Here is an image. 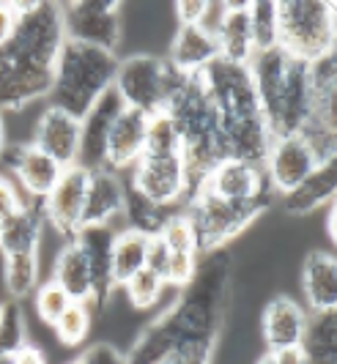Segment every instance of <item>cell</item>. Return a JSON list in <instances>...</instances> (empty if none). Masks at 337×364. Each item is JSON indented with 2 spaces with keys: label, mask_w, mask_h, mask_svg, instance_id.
I'll list each match as a JSON object with an SVG mask.
<instances>
[{
  "label": "cell",
  "mask_w": 337,
  "mask_h": 364,
  "mask_svg": "<svg viewBox=\"0 0 337 364\" xmlns=\"http://www.w3.org/2000/svg\"><path fill=\"white\" fill-rule=\"evenodd\" d=\"M69 304H72V299L60 291L53 279L41 282V285L36 288V293H33V307H36L38 321L50 328L55 326L58 318L69 310Z\"/></svg>",
  "instance_id": "e575fe53"
},
{
  "label": "cell",
  "mask_w": 337,
  "mask_h": 364,
  "mask_svg": "<svg viewBox=\"0 0 337 364\" xmlns=\"http://www.w3.org/2000/svg\"><path fill=\"white\" fill-rule=\"evenodd\" d=\"M124 214L129 219V230H137V233H143V236H156V233L162 230V225H165L176 211L156 208L154 203H149L146 198H140L137 192H132L129 186H127Z\"/></svg>",
  "instance_id": "4dcf8cb0"
},
{
  "label": "cell",
  "mask_w": 337,
  "mask_h": 364,
  "mask_svg": "<svg viewBox=\"0 0 337 364\" xmlns=\"http://www.w3.org/2000/svg\"><path fill=\"white\" fill-rule=\"evenodd\" d=\"M3 288L6 293L22 301L38 288V252L31 255H9L3 257Z\"/></svg>",
  "instance_id": "f546056e"
},
{
  "label": "cell",
  "mask_w": 337,
  "mask_h": 364,
  "mask_svg": "<svg viewBox=\"0 0 337 364\" xmlns=\"http://www.w3.org/2000/svg\"><path fill=\"white\" fill-rule=\"evenodd\" d=\"M211 195L225 198V200H255L263 195H272L266 176L258 164H247L239 159H223L211 173L206 181L200 183Z\"/></svg>",
  "instance_id": "ac0fdd59"
},
{
  "label": "cell",
  "mask_w": 337,
  "mask_h": 364,
  "mask_svg": "<svg viewBox=\"0 0 337 364\" xmlns=\"http://www.w3.org/2000/svg\"><path fill=\"white\" fill-rule=\"evenodd\" d=\"M335 170V164H323L313 176H307L296 189L282 195V211L291 217H310L313 211H319L323 205H332L337 189Z\"/></svg>",
  "instance_id": "d4e9b609"
},
{
  "label": "cell",
  "mask_w": 337,
  "mask_h": 364,
  "mask_svg": "<svg viewBox=\"0 0 337 364\" xmlns=\"http://www.w3.org/2000/svg\"><path fill=\"white\" fill-rule=\"evenodd\" d=\"M230 272L233 263L228 252H211L181 296L151 323L127 353V364H162L176 353H203L211 356L230 304Z\"/></svg>",
  "instance_id": "6da1fadb"
},
{
  "label": "cell",
  "mask_w": 337,
  "mask_h": 364,
  "mask_svg": "<svg viewBox=\"0 0 337 364\" xmlns=\"http://www.w3.org/2000/svg\"><path fill=\"white\" fill-rule=\"evenodd\" d=\"M31 203V198H25V192L17 186L14 178L0 176V225L9 217H14L17 211H22Z\"/></svg>",
  "instance_id": "74e56055"
},
{
  "label": "cell",
  "mask_w": 337,
  "mask_h": 364,
  "mask_svg": "<svg viewBox=\"0 0 337 364\" xmlns=\"http://www.w3.org/2000/svg\"><path fill=\"white\" fill-rule=\"evenodd\" d=\"M127 186L165 211H181L192 195L181 154H143L129 170Z\"/></svg>",
  "instance_id": "30bf717a"
},
{
  "label": "cell",
  "mask_w": 337,
  "mask_h": 364,
  "mask_svg": "<svg viewBox=\"0 0 337 364\" xmlns=\"http://www.w3.org/2000/svg\"><path fill=\"white\" fill-rule=\"evenodd\" d=\"M156 236L165 241V247L170 250V255H198V238L192 230V222L187 219L184 211H176L173 217L162 225V230Z\"/></svg>",
  "instance_id": "836d02e7"
},
{
  "label": "cell",
  "mask_w": 337,
  "mask_h": 364,
  "mask_svg": "<svg viewBox=\"0 0 337 364\" xmlns=\"http://www.w3.org/2000/svg\"><path fill=\"white\" fill-rule=\"evenodd\" d=\"M310 312H304L294 296H274L261 318V334L269 350H282V348H299L304 328H307Z\"/></svg>",
  "instance_id": "d6986e66"
},
{
  "label": "cell",
  "mask_w": 337,
  "mask_h": 364,
  "mask_svg": "<svg viewBox=\"0 0 337 364\" xmlns=\"http://www.w3.org/2000/svg\"><path fill=\"white\" fill-rule=\"evenodd\" d=\"M301 293L310 312L337 310V260L332 252H310L301 266Z\"/></svg>",
  "instance_id": "7402d4cb"
},
{
  "label": "cell",
  "mask_w": 337,
  "mask_h": 364,
  "mask_svg": "<svg viewBox=\"0 0 337 364\" xmlns=\"http://www.w3.org/2000/svg\"><path fill=\"white\" fill-rule=\"evenodd\" d=\"M3 159L9 164V170L14 173V181L25 192V198L38 203L53 192V186H55L60 173H63V167L55 159H50L44 151H38L33 143L6 148Z\"/></svg>",
  "instance_id": "9a60e30c"
},
{
  "label": "cell",
  "mask_w": 337,
  "mask_h": 364,
  "mask_svg": "<svg viewBox=\"0 0 337 364\" xmlns=\"http://www.w3.org/2000/svg\"><path fill=\"white\" fill-rule=\"evenodd\" d=\"M88 176H91V170H85L80 164L63 167V173H60L55 186H53V192L41 200L44 222H50L53 230L60 233L66 241H75V236L82 230Z\"/></svg>",
  "instance_id": "7c38bea8"
},
{
  "label": "cell",
  "mask_w": 337,
  "mask_h": 364,
  "mask_svg": "<svg viewBox=\"0 0 337 364\" xmlns=\"http://www.w3.org/2000/svg\"><path fill=\"white\" fill-rule=\"evenodd\" d=\"M181 74L168 63V58L156 55H129L118 60L112 91L118 93L121 105L140 109L143 115H159L165 112L170 93L178 85Z\"/></svg>",
  "instance_id": "9c48e42d"
},
{
  "label": "cell",
  "mask_w": 337,
  "mask_h": 364,
  "mask_svg": "<svg viewBox=\"0 0 337 364\" xmlns=\"http://www.w3.org/2000/svg\"><path fill=\"white\" fill-rule=\"evenodd\" d=\"M269 205H272V195L239 203L217 198L208 189L198 186L181 211L192 222V230L198 238V252L200 257H206L211 252H220L228 241L242 236Z\"/></svg>",
  "instance_id": "ba28073f"
},
{
  "label": "cell",
  "mask_w": 337,
  "mask_h": 364,
  "mask_svg": "<svg viewBox=\"0 0 337 364\" xmlns=\"http://www.w3.org/2000/svg\"><path fill=\"white\" fill-rule=\"evenodd\" d=\"M3 310H6V304H0V321H3Z\"/></svg>",
  "instance_id": "816d5d0a"
},
{
  "label": "cell",
  "mask_w": 337,
  "mask_h": 364,
  "mask_svg": "<svg viewBox=\"0 0 337 364\" xmlns=\"http://www.w3.org/2000/svg\"><path fill=\"white\" fill-rule=\"evenodd\" d=\"M66 41L60 3H19L14 36L0 47V112H14L53 88L58 53Z\"/></svg>",
  "instance_id": "7a4b0ae2"
},
{
  "label": "cell",
  "mask_w": 337,
  "mask_h": 364,
  "mask_svg": "<svg viewBox=\"0 0 337 364\" xmlns=\"http://www.w3.org/2000/svg\"><path fill=\"white\" fill-rule=\"evenodd\" d=\"M50 279H53L72 301H82V304H91V301H94L91 269H88V260H85V255H82V250H80L77 241H66V247L58 252Z\"/></svg>",
  "instance_id": "484cf974"
},
{
  "label": "cell",
  "mask_w": 337,
  "mask_h": 364,
  "mask_svg": "<svg viewBox=\"0 0 337 364\" xmlns=\"http://www.w3.org/2000/svg\"><path fill=\"white\" fill-rule=\"evenodd\" d=\"M41 233H44V211L41 203L31 200L22 211L0 225V252L3 257L38 252Z\"/></svg>",
  "instance_id": "cb8c5ba5"
},
{
  "label": "cell",
  "mask_w": 337,
  "mask_h": 364,
  "mask_svg": "<svg viewBox=\"0 0 337 364\" xmlns=\"http://www.w3.org/2000/svg\"><path fill=\"white\" fill-rule=\"evenodd\" d=\"M168 263H170V250L165 247V241H162L159 236H151L149 255H146V269H149V272H154L156 277H162V282H165Z\"/></svg>",
  "instance_id": "b9f144b4"
},
{
  "label": "cell",
  "mask_w": 337,
  "mask_h": 364,
  "mask_svg": "<svg viewBox=\"0 0 337 364\" xmlns=\"http://www.w3.org/2000/svg\"><path fill=\"white\" fill-rule=\"evenodd\" d=\"M121 99L118 93L107 91L94 107L88 109L82 118H80V156L77 164L85 167V170H96V167H105V146H107V134L115 121V115L121 112Z\"/></svg>",
  "instance_id": "e0dca14e"
},
{
  "label": "cell",
  "mask_w": 337,
  "mask_h": 364,
  "mask_svg": "<svg viewBox=\"0 0 337 364\" xmlns=\"http://www.w3.org/2000/svg\"><path fill=\"white\" fill-rule=\"evenodd\" d=\"M33 146L60 167H72L80 156V118L58 107H47L33 129Z\"/></svg>",
  "instance_id": "2e32d148"
},
{
  "label": "cell",
  "mask_w": 337,
  "mask_h": 364,
  "mask_svg": "<svg viewBox=\"0 0 337 364\" xmlns=\"http://www.w3.org/2000/svg\"><path fill=\"white\" fill-rule=\"evenodd\" d=\"M151 236H143L137 230H121L112 238V282L115 288H124L137 272L146 269Z\"/></svg>",
  "instance_id": "f1b7e54d"
},
{
  "label": "cell",
  "mask_w": 337,
  "mask_h": 364,
  "mask_svg": "<svg viewBox=\"0 0 337 364\" xmlns=\"http://www.w3.org/2000/svg\"><path fill=\"white\" fill-rule=\"evenodd\" d=\"M6 143H9V134H6V121H3V112H0V159L6 154Z\"/></svg>",
  "instance_id": "c3c4849f"
},
{
  "label": "cell",
  "mask_w": 337,
  "mask_h": 364,
  "mask_svg": "<svg viewBox=\"0 0 337 364\" xmlns=\"http://www.w3.org/2000/svg\"><path fill=\"white\" fill-rule=\"evenodd\" d=\"M0 364H17L14 362V353H3L0 350Z\"/></svg>",
  "instance_id": "681fc988"
},
{
  "label": "cell",
  "mask_w": 337,
  "mask_h": 364,
  "mask_svg": "<svg viewBox=\"0 0 337 364\" xmlns=\"http://www.w3.org/2000/svg\"><path fill=\"white\" fill-rule=\"evenodd\" d=\"M225 17H228V0H208L206 9H203V17H200V22H198V28L206 31L208 36L217 38Z\"/></svg>",
  "instance_id": "60d3db41"
},
{
  "label": "cell",
  "mask_w": 337,
  "mask_h": 364,
  "mask_svg": "<svg viewBox=\"0 0 337 364\" xmlns=\"http://www.w3.org/2000/svg\"><path fill=\"white\" fill-rule=\"evenodd\" d=\"M247 14H250V31H252L255 53L277 47V3L255 0V3L247 6Z\"/></svg>",
  "instance_id": "d6a6232c"
},
{
  "label": "cell",
  "mask_w": 337,
  "mask_h": 364,
  "mask_svg": "<svg viewBox=\"0 0 337 364\" xmlns=\"http://www.w3.org/2000/svg\"><path fill=\"white\" fill-rule=\"evenodd\" d=\"M91 323H94V315H91V304H82V301H72L69 310L58 318L55 337L60 346L77 348L82 346L91 334Z\"/></svg>",
  "instance_id": "1f68e13d"
},
{
  "label": "cell",
  "mask_w": 337,
  "mask_h": 364,
  "mask_svg": "<svg viewBox=\"0 0 337 364\" xmlns=\"http://www.w3.org/2000/svg\"><path fill=\"white\" fill-rule=\"evenodd\" d=\"M299 348L307 364H337V312H310Z\"/></svg>",
  "instance_id": "83f0119b"
},
{
  "label": "cell",
  "mask_w": 337,
  "mask_h": 364,
  "mask_svg": "<svg viewBox=\"0 0 337 364\" xmlns=\"http://www.w3.org/2000/svg\"><path fill=\"white\" fill-rule=\"evenodd\" d=\"M118 69V55L77 44V41H63L53 72V88H50V107H58L75 118H82L96 102L112 88Z\"/></svg>",
  "instance_id": "8992f818"
},
{
  "label": "cell",
  "mask_w": 337,
  "mask_h": 364,
  "mask_svg": "<svg viewBox=\"0 0 337 364\" xmlns=\"http://www.w3.org/2000/svg\"><path fill=\"white\" fill-rule=\"evenodd\" d=\"M146 134H149V115H143L140 109L121 107L107 134L105 167L118 176L129 173L146 151Z\"/></svg>",
  "instance_id": "5bb4252c"
},
{
  "label": "cell",
  "mask_w": 337,
  "mask_h": 364,
  "mask_svg": "<svg viewBox=\"0 0 337 364\" xmlns=\"http://www.w3.org/2000/svg\"><path fill=\"white\" fill-rule=\"evenodd\" d=\"M247 6L250 3L228 0V17H225L220 33H217L220 58L228 60V63H239V66H250V60L255 58V44H252Z\"/></svg>",
  "instance_id": "4316f807"
},
{
  "label": "cell",
  "mask_w": 337,
  "mask_h": 364,
  "mask_svg": "<svg viewBox=\"0 0 337 364\" xmlns=\"http://www.w3.org/2000/svg\"><path fill=\"white\" fill-rule=\"evenodd\" d=\"M200 77L217 109L225 159H239L263 167V159L274 137L266 127L250 69L217 58L206 72H200Z\"/></svg>",
  "instance_id": "3957f363"
},
{
  "label": "cell",
  "mask_w": 337,
  "mask_h": 364,
  "mask_svg": "<svg viewBox=\"0 0 337 364\" xmlns=\"http://www.w3.org/2000/svg\"><path fill=\"white\" fill-rule=\"evenodd\" d=\"M124 203H127V178L107 170V167L91 170L88 192H85L82 228L110 225L112 219L124 214Z\"/></svg>",
  "instance_id": "ffe728a7"
},
{
  "label": "cell",
  "mask_w": 337,
  "mask_h": 364,
  "mask_svg": "<svg viewBox=\"0 0 337 364\" xmlns=\"http://www.w3.org/2000/svg\"><path fill=\"white\" fill-rule=\"evenodd\" d=\"M277 364H307L301 348H282V350H269Z\"/></svg>",
  "instance_id": "bcb514c9"
},
{
  "label": "cell",
  "mask_w": 337,
  "mask_h": 364,
  "mask_svg": "<svg viewBox=\"0 0 337 364\" xmlns=\"http://www.w3.org/2000/svg\"><path fill=\"white\" fill-rule=\"evenodd\" d=\"M112 238H115V230L110 225L82 228L75 236L82 255L88 260V269H91V282H94V301L91 304H96V307H105V301L115 291V282H112Z\"/></svg>",
  "instance_id": "44dd1931"
},
{
  "label": "cell",
  "mask_w": 337,
  "mask_h": 364,
  "mask_svg": "<svg viewBox=\"0 0 337 364\" xmlns=\"http://www.w3.org/2000/svg\"><path fill=\"white\" fill-rule=\"evenodd\" d=\"M63 33L69 41L118 53L121 44V3L115 0H75L60 3Z\"/></svg>",
  "instance_id": "8fae6325"
},
{
  "label": "cell",
  "mask_w": 337,
  "mask_h": 364,
  "mask_svg": "<svg viewBox=\"0 0 337 364\" xmlns=\"http://www.w3.org/2000/svg\"><path fill=\"white\" fill-rule=\"evenodd\" d=\"M162 364H211V356H203V353H176V356H168Z\"/></svg>",
  "instance_id": "7dc6e473"
},
{
  "label": "cell",
  "mask_w": 337,
  "mask_h": 364,
  "mask_svg": "<svg viewBox=\"0 0 337 364\" xmlns=\"http://www.w3.org/2000/svg\"><path fill=\"white\" fill-rule=\"evenodd\" d=\"M258 364H277V362H274V356H272V353L266 350V353H263L261 359H258Z\"/></svg>",
  "instance_id": "f907efd6"
},
{
  "label": "cell",
  "mask_w": 337,
  "mask_h": 364,
  "mask_svg": "<svg viewBox=\"0 0 337 364\" xmlns=\"http://www.w3.org/2000/svg\"><path fill=\"white\" fill-rule=\"evenodd\" d=\"M247 69L272 137L299 134L310 118V63L272 47L255 53Z\"/></svg>",
  "instance_id": "5b68a950"
},
{
  "label": "cell",
  "mask_w": 337,
  "mask_h": 364,
  "mask_svg": "<svg viewBox=\"0 0 337 364\" xmlns=\"http://www.w3.org/2000/svg\"><path fill=\"white\" fill-rule=\"evenodd\" d=\"M124 291H127L129 301L137 310H149V307H154V304L162 299L165 282H162V277H156L154 272L143 269V272H137L129 282L124 285Z\"/></svg>",
  "instance_id": "d590c367"
},
{
  "label": "cell",
  "mask_w": 337,
  "mask_h": 364,
  "mask_svg": "<svg viewBox=\"0 0 337 364\" xmlns=\"http://www.w3.org/2000/svg\"><path fill=\"white\" fill-rule=\"evenodd\" d=\"M198 263H200L198 255H170L165 285H173L178 291L187 288L189 282H192V277H195V272H198Z\"/></svg>",
  "instance_id": "f35d334b"
},
{
  "label": "cell",
  "mask_w": 337,
  "mask_h": 364,
  "mask_svg": "<svg viewBox=\"0 0 337 364\" xmlns=\"http://www.w3.org/2000/svg\"><path fill=\"white\" fill-rule=\"evenodd\" d=\"M165 115L176 127L184 167H187L189 189L195 192L206 181L208 173L225 159L217 109H214V102L208 96L206 82L200 74H181L178 85L173 88L168 105H165Z\"/></svg>",
  "instance_id": "277c9868"
},
{
  "label": "cell",
  "mask_w": 337,
  "mask_h": 364,
  "mask_svg": "<svg viewBox=\"0 0 337 364\" xmlns=\"http://www.w3.org/2000/svg\"><path fill=\"white\" fill-rule=\"evenodd\" d=\"M19 22V3H0V47L14 36Z\"/></svg>",
  "instance_id": "ee69618b"
},
{
  "label": "cell",
  "mask_w": 337,
  "mask_h": 364,
  "mask_svg": "<svg viewBox=\"0 0 337 364\" xmlns=\"http://www.w3.org/2000/svg\"><path fill=\"white\" fill-rule=\"evenodd\" d=\"M263 176L272 192L288 195L291 189H296L307 176H313L319 170V162L313 156V151L299 134H288V137H274L269 154L263 159Z\"/></svg>",
  "instance_id": "4fadbf2b"
},
{
  "label": "cell",
  "mask_w": 337,
  "mask_h": 364,
  "mask_svg": "<svg viewBox=\"0 0 337 364\" xmlns=\"http://www.w3.org/2000/svg\"><path fill=\"white\" fill-rule=\"evenodd\" d=\"M203 9H206V0L173 3V11H176V22H178V25H198L200 17H203Z\"/></svg>",
  "instance_id": "7bdbcfd3"
},
{
  "label": "cell",
  "mask_w": 337,
  "mask_h": 364,
  "mask_svg": "<svg viewBox=\"0 0 337 364\" xmlns=\"http://www.w3.org/2000/svg\"><path fill=\"white\" fill-rule=\"evenodd\" d=\"M337 6L329 0L277 3V47L304 63L335 55Z\"/></svg>",
  "instance_id": "52a82bcc"
},
{
  "label": "cell",
  "mask_w": 337,
  "mask_h": 364,
  "mask_svg": "<svg viewBox=\"0 0 337 364\" xmlns=\"http://www.w3.org/2000/svg\"><path fill=\"white\" fill-rule=\"evenodd\" d=\"M72 364H127V353H121L110 343H96L85 353H80Z\"/></svg>",
  "instance_id": "ab89813d"
},
{
  "label": "cell",
  "mask_w": 337,
  "mask_h": 364,
  "mask_svg": "<svg viewBox=\"0 0 337 364\" xmlns=\"http://www.w3.org/2000/svg\"><path fill=\"white\" fill-rule=\"evenodd\" d=\"M14 362L17 364H50V359H47V353H44L38 346L25 343L22 348L14 350Z\"/></svg>",
  "instance_id": "f6af8a7d"
},
{
  "label": "cell",
  "mask_w": 337,
  "mask_h": 364,
  "mask_svg": "<svg viewBox=\"0 0 337 364\" xmlns=\"http://www.w3.org/2000/svg\"><path fill=\"white\" fill-rule=\"evenodd\" d=\"M220 58L217 38L208 36L198 25H178L170 44L168 63L178 74H200Z\"/></svg>",
  "instance_id": "603a6c76"
},
{
  "label": "cell",
  "mask_w": 337,
  "mask_h": 364,
  "mask_svg": "<svg viewBox=\"0 0 337 364\" xmlns=\"http://www.w3.org/2000/svg\"><path fill=\"white\" fill-rule=\"evenodd\" d=\"M25 321H22V310L17 304H6L3 310V321H0V350L3 353H14L17 348H22L25 340Z\"/></svg>",
  "instance_id": "8d00e7d4"
}]
</instances>
